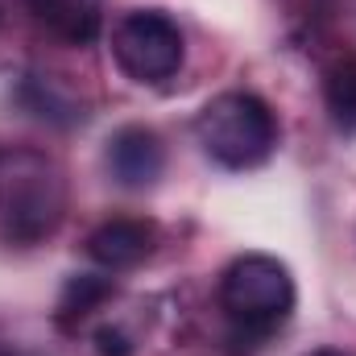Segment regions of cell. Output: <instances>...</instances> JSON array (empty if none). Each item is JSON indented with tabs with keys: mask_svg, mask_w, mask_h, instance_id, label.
<instances>
[{
	"mask_svg": "<svg viewBox=\"0 0 356 356\" xmlns=\"http://www.w3.org/2000/svg\"><path fill=\"white\" fill-rule=\"evenodd\" d=\"M33 21L58 42L88 46L104 29V0H25Z\"/></svg>",
	"mask_w": 356,
	"mask_h": 356,
	"instance_id": "obj_7",
	"label": "cell"
},
{
	"mask_svg": "<svg viewBox=\"0 0 356 356\" xmlns=\"http://www.w3.org/2000/svg\"><path fill=\"white\" fill-rule=\"evenodd\" d=\"M104 298H112V282L95 277V273H79V277L67 282V290L58 298V319H83Z\"/></svg>",
	"mask_w": 356,
	"mask_h": 356,
	"instance_id": "obj_9",
	"label": "cell"
},
{
	"mask_svg": "<svg viewBox=\"0 0 356 356\" xmlns=\"http://www.w3.org/2000/svg\"><path fill=\"white\" fill-rule=\"evenodd\" d=\"M112 58L133 83H166L182 67V33L158 8H137L112 29Z\"/></svg>",
	"mask_w": 356,
	"mask_h": 356,
	"instance_id": "obj_4",
	"label": "cell"
},
{
	"mask_svg": "<svg viewBox=\"0 0 356 356\" xmlns=\"http://www.w3.org/2000/svg\"><path fill=\"white\" fill-rule=\"evenodd\" d=\"M158 245V228L149 220H133V216H120V220H108L99 224L88 236V253L91 261L108 273L116 269H133L141 266Z\"/></svg>",
	"mask_w": 356,
	"mask_h": 356,
	"instance_id": "obj_6",
	"label": "cell"
},
{
	"mask_svg": "<svg viewBox=\"0 0 356 356\" xmlns=\"http://www.w3.org/2000/svg\"><path fill=\"white\" fill-rule=\"evenodd\" d=\"M220 311L236 336L266 340L294 311V277L269 253H245L220 277Z\"/></svg>",
	"mask_w": 356,
	"mask_h": 356,
	"instance_id": "obj_3",
	"label": "cell"
},
{
	"mask_svg": "<svg viewBox=\"0 0 356 356\" xmlns=\"http://www.w3.org/2000/svg\"><path fill=\"white\" fill-rule=\"evenodd\" d=\"M95 353L99 356H133L137 353V344H133V336L129 332H120V327H112V323H104V327H95Z\"/></svg>",
	"mask_w": 356,
	"mask_h": 356,
	"instance_id": "obj_10",
	"label": "cell"
},
{
	"mask_svg": "<svg viewBox=\"0 0 356 356\" xmlns=\"http://www.w3.org/2000/svg\"><path fill=\"white\" fill-rule=\"evenodd\" d=\"M67 216V178L38 149H0V241L42 245Z\"/></svg>",
	"mask_w": 356,
	"mask_h": 356,
	"instance_id": "obj_1",
	"label": "cell"
},
{
	"mask_svg": "<svg viewBox=\"0 0 356 356\" xmlns=\"http://www.w3.org/2000/svg\"><path fill=\"white\" fill-rule=\"evenodd\" d=\"M195 137L203 154L224 170H253L277 145V120L253 91H224L207 99L195 116Z\"/></svg>",
	"mask_w": 356,
	"mask_h": 356,
	"instance_id": "obj_2",
	"label": "cell"
},
{
	"mask_svg": "<svg viewBox=\"0 0 356 356\" xmlns=\"http://www.w3.org/2000/svg\"><path fill=\"white\" fill-rule=\"evenodd\" d=\"M0 356H21V353H13V348H0Z\"/></svg>",
	"mask_w": 356,
	"mask_h": 356,
	"instance_id": "obj_12",
	"label": "cell"
},
{
	"mask_svg": "<svg viewBox=\"0 0 356 356\" xmlns=\"http://www.w3.org/2000/svg\"><path fill=\"white\" fill-rule=\"evenodd\" d=\"M104 162H108V175L116 178L120 186L129 191H145L154 186L162 170H166V145L154 129L145 124H124L108 137V149H104Z\"/></svg>",
	"mask_w": 356,
	"mask_h": 356,
	"instance_id": "obj_5",
	"label": "cell"
},
{
	"mask_svg": "<svg viewBox=\"0 0 356 356\" xmlns=\"http://www.w3.org/2000/svg\"><path fill=\"white\" fill-rule=\"evenodd\" d=\"M323 104L340 129H356V54H336L323 67Z\"/></svg>",
	"mask_w": 356,
	"mask_h": 356,
	"instance_id": "obj_8",
	"label": "cell"
},
{
	"mask_svg": "<svg viewBox=\"0 0 356 356\" xmlns=\"http://www.w3.org/2000/svg\"><path fill=\"white\" fill-rule=\"evenodd\" d=\"M307 356H344V353H336V348H319V353H307Z\"/></svg>",
	"mask_w": 356,
	"mask_h": 356,
	"instance_id": "obj_11",
	"label": "cell"
}]
</instances>
